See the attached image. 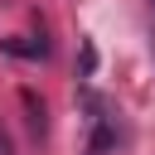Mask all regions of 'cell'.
Masks as SVG:
<instances>
[{
	"instance_id": "6da1fadb",
	"label": "cell",
	"mask_w": 155,
	"mask_h": 155,
	"mask_svg": "<svg viewBox=\"0 0 155 155\" xmlns=\"http://www.w3.org/2000/svg\"><path fill=\"white\" fill-rule=\"evenodd\" d=\"M19 102H24V111H29V131H34V136H44V126H48V111H44V102H39L29 87L19 92Z\"/></svg>"
},
{
	"instance_id": "7a4b0ae2",
	"label": "cell",
	"mask_w": 155,
	"mask_h": 155,
	"mask_svg": "<svg viewBox=\"0 0 155 155\" xmlns=\"http://www.w3.org/2000/svg\"><path fill=\"white\" fill-rule=\"evenodd\" d=\"M0 48L5 53H19V58H48V44L39 39V44H24V39H0Z\"/></svg>"
},
{
	"instance_id": "277c9868",
	"label": "cell",
	"mask_w": 155,
	"mask_h": 155,
	"mask_svg": "<svg viewBox=\"0 0 155 155\" xmlns=\"http://www.w3.org/2000/svg\"><path fill=\"white\" fill-rule=\"evenodd\" d=\"M87 155H102V150H87Z\"/></svg>"
},
{
	"instance_id": "3957f363",
	"label": "cell",
	"mask_w": 155,
	"mask_h": 155,
	"mask_svg": "<svg viewBox=\"0 0 155 155\" xmlns=\"http://www.w3.org/2000/svg\"><path fill=\"white\" fill-rule=\"evenodd\" d=\"M0 155H10V140H5V131H0Z\"/></svg>"
}]
</instances>
